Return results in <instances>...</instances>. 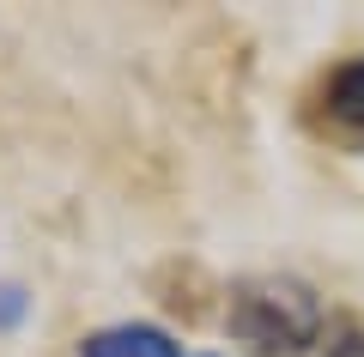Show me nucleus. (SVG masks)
I'll return each instance as SVG.
<instances>
[{
	"label": "nucleus",
	"mask_w": 364,
	"mask_h": 357,
	"mask_svg": "<svg viewBox=\"0 0 364 357\" xmlns=\"http://www.w3.org/2000/svg\"><path fill=\"white\" fill-rule=\"evenodd\" d=\"M231 333L261 357H291L322 339V297L304 279L255 273V279L231 285Z\"/></svg>",
	"instance_id": "nucleus-1"
},
{
	"label": "nucleus",
	"mask_w": 364,
	"mask_h": 357,
	"mask_svg": "<svg viewBox=\"0 0 364 357\" xmlns=\"http://www.w3.org/2000/svg\"><path fill=\"white\" fill-rule=\"evenodd\" d=\"M322 351L328 357H364V321H334Z\"/></svg>",
	"instance_id": "nucleus-4"
},
{
	"label": "nucleus",
	"mask_w": 364,
	"mask_h": 357,
	"mask_svg": "<svg viewBox=\"0 0 364 357\" xmlns=\"http://www.w3.org/2000/svg\"><path fill=\"white\" fill-rule=\"evenodd\" d=\"M79 357H182L164 327H104L79 345Z\"/></svg>",
	"instance_id": "nucleus-3"
},
{
	"label": "nucleus",
	"mask_w": 364,
	"mask_h": 357,
	"mask_svg": "<svg viewBox=\"0 0 364 357\" xmlns=\"http://www.w3.org/2000/svg\"><path fill=\"white\" fill-rule=\"evenodd\" d=\"M18 309H25V291H13V285H6V291H0V327H6V321H18Z\"/></svg>",
	"instance_id": "nucleus-5"
},
{
	"label": "nucleus",
	"mask_w": 364,
	"mask_h": 357,
	"mask_svg": "<svg viewBox=\"0 0 364 357\" xmlns=\"http://www.w3.org/2000/svg\"><path fill=\"white\" fill-rule=\"evenodd\" d=\"M322 103H328V128H334L346 145H364V61L334 67Z\"/></svg>",
	"instance_id": "nucleus-2"
}]
</instances>
